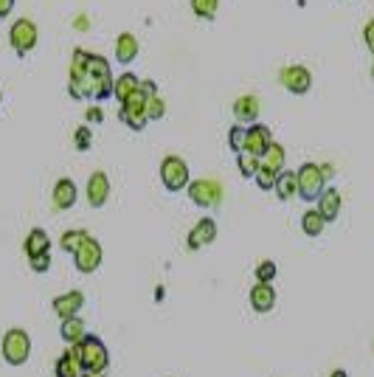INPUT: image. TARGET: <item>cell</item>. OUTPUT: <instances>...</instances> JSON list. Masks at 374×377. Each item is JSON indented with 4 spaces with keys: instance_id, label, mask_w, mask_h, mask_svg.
I'll list each match as a JSON object with an SVG mask.
<instances>
[{
    "instance_id": "obj_16",
    "label": "cell",
    "mask_w": 374,
    "mask_h": 377,
    "mask_svg": "<svg viewBox=\"0 0 374 377\" xmlns=\"http://www.w3.org/2000/svg\"><path fill=\"white\" fill-rule=\"evenodd\" d=\"M76 203V183L71 177H60L57 186H54V209L65 212Z\"/></svg>"
},
{
    "instance_id": "obj_30",
    "label": "cell",
    "mask_w": 374,
    "mask_h": 377,
    "mask_svg": "<svg viewBox=\"0 0 374 377\" xmlns=\"http://www.w3.org/2000/svg\"><path fill=\"white\" fill-rule=\"evenodd\" d=\"M90 141H93V132H90V127H88V124L76 127V132H74V146H76L79 152H88V149H90Z\"/></svg>"
},
{
    "instance_id": "obj_31",
    "label": "cell",
    "mask_w": 374,
    "mask_h": 377,
    "mask_svg": "<svg viewBox=\"0 0 374 377\" xmlns=\"http://www.w3.org/2000/svg\"><path fill=\"white\" fill-rule=\"evenodd\" d=\"M273 279H276V262H270V259L259 262L256 265V282L259 285H270Z\"/></svg>"
},
{
    "instance_id": "obj_9",
    "label": "cell",
    "mask_w": 374,
    "mask_h": 377,
    "mask_svg": "<svg viewBox=\"0 0 374 377\" xmlns=\"http://www.w3.org/2000/svg\"><path fill=\"white\" fill-rule=\"evenodd\" d=\"M270 144H273L270 130H268L265 124H251V127L245 130V146H242V152L262 158V155L268 152V146H270Z\"/></svg>"
},
{
    "instance_id": "obj_3",
    "label": "cell",
    "mask_w": 374,
    "mask_h": 377,
    "mask_svg": "<svg viewBox=\"0 0 374 377\" xmlns=\"http://www.w3.org/2000/svg\"><path fill=\"white\" fill-rule=\"evenodd\" d=\"M4 360L9 363V366H23L29 357H32V338H29V332L26 329H9L6 335H4Z\"/></svg>"
},
{
    "instance_id": "obj_12",
    "label": "cell",
    "mask_w": 374,
    "mask_h": 377,
    "mask_svg": "<svg viewBox=\"0 0 374 377\" xmlns=\"http://www.w3.org/2000/svg\"><path fill=\"white\" fill-rule=\"evenodd\" d=\"M110 198V177L104 172H93L88 180V203L93 209H102Z\"/></svg>"
},
{
    "instance_id": "obj_4",
    "label": "cell",
    "mask_w": 374,
    "mask_h": 377,
    "mask_svg": "<svg viewBox=\"0 0 374 377\" xmlns=\"http://www.w3.org/2000/svg\"><path fill=\"white\" fill-rule=\"evenodd\" d=\"M160 180H163V186L169 188V192H180V188H189V166H186V160L183 158H177V155H169V158H163V163H160Z\"/></svg>"
},
{
    "instance_id": "obj_37",
    "label": "cell",
    "mask_w": 374,
    "mask_h": 377,
    "mask_svg": "<svg viewBox=\"0 0 374 377\" xmlns=\"http://www.w3.org/2000/svg\"><path fill=\"white\" fill-rule=\"evenodd\" d=\"M141 96H144V99H152V96H158V90H155V82H149V79H146V82H141Z\"/></svg>"
},
{
    "instance_id": "obj_11",
    "label": "cell",
    "mask_w": 374,
    "mask_h": 377,
    "mask_svg": "<svg viewBox=\"0 0 374 377\" xmlns=\"http://www.w3.org/2000/svg\"><path fill=\"white\" fill-rule=\"evenodd\" d=\"M51 307H54V313H57L62 321L76 318V315L82 313V307H85V293H82V290H71V293H65V296H57V299L51 301Z\"/></svg>"
},
{
    "instance_id": "obj_26",
    "label": "cell",
    "mask_w": 374,
    "mask_h": 377,
    "mask_svg": "<svg viewBox=\"0 0 374 377\" xmlns=\"http://www.w3.org/2000/svg\"><path fill=\"white\" fill-rule=\"evenodd\" d=\"M88 237H90V234H88V231H82V228L65 231V234H62V240H60V248H62L65 254H76V251L82 248V242H85Z\"/></svg>"
},
{
    "instance_id": "obj_24",
    "label": "cell",
    "mask_w": 374,
    "mask_h": 377,
    "mask_svg": "<svg viewBox=\"0 0 374 377\" xmlns=\"http://www.w3.org/2000/svg\"><path fill=\"white\" fill-rule=\"evenodd\" d=\"M259 160H262V166H265V169H270L273 174H282V172H284L287 152H284V146H282V144H270V146H268V152H265Z\"/></svg>"
},
{
    "instance_id": "obj_17",
    "label": "cell",
    "mask_w": 374,
    "mask_h": 377,
    "mask_svg": "<svg viewBox=\"0 0 374 377\" xmlns=\"http://www.w3.org/2000/svg\"><path fill=\"white\" fill-rule=\"evenodd\" d=\"M251 307L256 310V313H270L273 307H276V290H273V285H254V290H251Z\"/></svg>"
},
{
    "instance_id": "obj_29",
    "label": "cell",
    "mask_w": 374,
    "mask_h": 377,
    "mask_svg": "<svg viewBox=\"0 0 374 377\" xmlns=\"http://www.w3.org/2000/svg\"><path fill=\"white\" fill-rule=\"evenodd\" d=\"M259 166H262V160H259L256 155H248V152H240V172H242L245 177H256Z\"/></svg>"
},
{
    "instance_id": "obj_19",
    "label": "cell",
    "mask_w": 374,
    "mask_h": 377,
    "mask_svg": "<svg viewBox=\"0 0 374 377\" xmlns=\"http://www.w3.org/2000/svg\"><path fill=\"white\" fill-rule=\"evenodd\" d=\"M138 90H141V79H138L135 74H121V76H116V82H113V96H116L121 104L130 102Z\"/></svg>"
},
{
    "instance_id": "obj_41",
    "label": "cell",
    "mask_w": 374,
    "mask_h": 377,
    "mask_svg": "<svg viewBox=\"0 0 374 377\" xmlns=\"http://www.w3.org/2000/svg\"><path fill=\"white\" fill-rule=\"evenodd\" d=\"M332 377H349V374H346L343 369H338V371H332Z\"/></svg>"
},
{
    "instance_id": "obj_34",
    "label": "cell",
    "mask_w": 374,
    "mask_h": 377,
    "mask_svg": "<svg viewBox=\"0 0 374 377\" xmlns=\"http://www.w3.org/2000/svg\"><path fill=\"white\" fill-rule=\"evenodd\" d=\"M245 130H248V127L237 124V127H231V132H228V141H231V149H237V155H240V152H242V146H245Z\"/></svg>"
},
{
    "instance_id": "obj_43",
    "label": "cell",
    "mask_w": 374,
    "mask_h": 377,
    "mask_svg": "<svg viewBox=\"0 0 374 377\" xmlns=\"http://www.w3.org/2000/svg\"><path fill=\"white\" fill-rule=\"evenodd\" d=\"M0 102H4V90H0Z\"/></svg>"
},
{
    "instance_id": "obj_39",
    "label": "cell",
    "mask_w": 374,
    "mask_h": 377,
    "mask_svg": "<svg viewBox=\"0 0 374 377\" xmlns=\"http://www.w3.org/2000/svg\"><path fill=\"white\" fill-rule=\"evenodd\" d=\"M88 118H90V121H102V118H104L102 107H90V110H88Z\"/></svg>"
},
{
    "instance_id": "obj_7",
    "label": "cell",
    "mask_w": 374,
    "mask_h": 377,
    "mask_svg": "<svg viewBox=\"0 0 374 377\" xmlns=\"http://www.w3.org/2000/svg\"><path fill=\"white\" fill-rule=\"evenodd\" d=\"M118 118H121L130 130H144V127L149 124V116H146V99L141 96V90H138L130 102H124V104H121Z\"/></svg>"
},
{
    "instance_id": "obj_25",
    "label": "cell",
    "mask_w": 374,
    "mask_h": 377,
    "mask_svg": "<svg viewBox=\"0 0 374 377\" xmlns=\"http://www.w3.org/2000/svg\"><path fill=\"white\" fill-rule=\"evenodd\" d=\"M324 226H326V220L321 217L318 209L304 212V217H301V231H304L307 237H321V234H324Z\"/></svg>"
},
{
    "instance_id": "obj_1",
    "label": "cell",
    "mask_w": 374,
    "mask_h": 377,
    "mask_svg": "<svg viewBox=\"0 0 374 377\" xmlns=\"http://www.w3.org/2000/svg\"><path fill=\"white\" fill-rule=\"evenodd\" d=\"M76 349H79V357H82L85 371H90V374H104V371L110 369V352H107V346H104L102 338L88 335L82 343H76Z\"/></svg>"
},
{
    "instance_id": "obj_22",
    "label": "cell",
    "mask_w": 374,
    "mask_h": 377,
    "mask_svg": "<svg viewBox=\"0 0 374 377\" xmlns=\"http://www.w3.org/2000/svg\"><path fill=\"white\" fill-rule=\"evenodd\" d=\"M273 192L279 195V200H290V198H298V177L296 172H282L276 177V186H273Z\"/></svg>"
},
{
    "instance_id": "obj_10",
    "label": "cell",
    "mask_w": 374,
    "mask_h": 377,
    "mask_svg": "<svg viewBox=\"0 0 374 377\" xmlns=\"http://www.w3.org/2000/svg\"><path fill=\"white\" fill-rule=\"evenodd\" d=\"M282 85L296 93V96H304L310 88H312V74L304 68V65H290L282 71Z\"/></svg>"
},
{
    "instance_id": "obj_38",
    "label": "cell",
    "mask_w": 374,
    "mask_h": 377,
    "mask_svg": "<svg viewBox=\"0 0 374 377\" xmlns=\"http://www.w3.org/2000/svg\"><path fill=\"white\" fill-rule=\"evenodd\" d=\"M12 9H15V0H0V20L9 18V15H12Z\"/></svg>"
},
{
    "instance_id": "obj_18",
    "label": "cell",
    "mask_w": 374,
    "mask_h": 377,
    "mask_svg": "<svg viewBox=\"0 0 374 377\" xmlns=\"http://www.w3.org/2000/svg\"><path fill=\"white\" fill-rule=\"evenodd\" d=\"M340 192L338 188H324V195L318 198V212H321V217L326 220V223H332V220H338V214H340Z\"/></svg>"
},
{
    "instance_id": "obj_8",
    "label": "cell",
    "mask_w": 374,
    "mask_h": 377,
    "mask_svg": "<svg viewBox=\"0 0 374 377\" xmlns=\"http://www.w3.org/2000/svg\"><path fill=\"white\" fill-rule=\"evenodd\" d=\"M74 262H76V270H79V273H93V270H99V265H102V245H99V240L88 237V240L82 242V248L74 254Z\"/></svg>"
},
{
    "instance_id": "obj_20",
    "label": "cell",
    "mask_w": 374,
    "mask_h": 377,
    "mask_svg": "<svg viewBox=\"0 0 374 377\" xmlns=\"http://www.w3.org/2000/svg\"><path fill=\"white\" fill-rule=\"evenodd\" d=\"M60 335H62V341H65V343L76 346V343H82V341L88 338V324H85L79 315H76V318H68V321H62Z\"/></svg>"
},
{
    "instance_id": "obj_36",
    "label": "cell",
    "mask_w": 374,
    "mask_h": 377,
    "mask_svg": "<svg viewBox=\"0 0 374 377\" xmlns=\"http://www.w3.org/2000/svg\"><path fill=\"white\" fill-rule=\"evenodd\" d=\"M363 40H366V46L374 51V18L366 23V29H363Z\"/></svg>"
},
{
    "instance_id": "obj_21",
    "label": "cell",
    "mask_w": 374,
    "mask_h": 377,
    "mask_svg": "<svg viewBox=\"0 0 374 377\" xmlns=\"http://www.w3.org/2000/svg\"><path fill=\"white\" fill-rule=\"evenodd\" d=\"M135 57H138V40H135V34H130V32L118 34V40H116V60L124 62V65H130Z\"/></svg>"
},
{
    "instance_id": "obj_28",
    "label": "cell",
    "mask_w": 374,
    "mask_h": 377,
    "mask_svg": "<svg viewBox=\"0 0 374 377\" xmlns=\"http://www.w3.org/2000/svg\"><path fill=\"white\" fill-rule=\"evenodd\" d=\"M192 9H195L198 18L212 20L217 15V9H220V0H192Z\"/></svg>"
},
{
    "instance_id": "obj_2",
    "label": "cell",
    "mask_w": 374,
    "mask_h": 377,
    "mask_svg": "<svg viewBox=\"0 0 374 377\" xmlns=\"http://www.w3.org/2000/svg\"><path fill=\"white\" fill-rule=\"evenodd\" d=\"M296 177H298V198H301V200L312 203V200H318V198L324 195L326 177H324V172H321V163H304V166L296 172Z\"/></svg>"
},
{
    "instance_id": "obj_42",
    "label": "cell",
    "mask_w": 374,
    "mask_h": 377,
    "mask_svg": "<svg viewBox=\"0 0 374 377\" xmlns=\"http://www.w3.org/2000/svg\"><path fill=\"white\" fill-rule=\"evenodd\" d=\"M82 377H99V374H90V371H88V374H82Z\"/></svg>"
},
{
    "instance_id": "obj_6",
    "label": "cell",
    "mask_w": 374,
    "mask_h": 377,
    "mask_svg": "<svg viewBox=\"0 0 374 377\" xmlns=\"http://www.w3.org/2000/svg\"><path fill=\"white\" fill-rule=\"evenodd\" d=\"M37 26L32 23V20H26V18H20V20H15L12 23V29H9V43H12V48L23 57V54H29L34 46H37Z\"/></svg>"
},
{
    "instance_id": "obj_32",
    "label": "cell",
    "mask_w": 374,
    "mask_h": 377,
    "mask_svg": "<svg viewBox=\"0 0 374 377\" xmlns=\"http://www.w3.org/2000/svg\"><path fill=\"white\" fill-rule=\"evenodd\" d=\"M146 116H149V121H160V118L166 116V104H163L160 96L146 99Z\"/></svg>"
},
{
    "instance_id": "obj_27",
    "label": "cell",
    "mask_w": 374,
    "mask_h": 377,
    "mask_svg": "<svg viewBox=\"0 0 374 377\" xmlns=\"http://www.w3.org/2000/svg\"><path fill=\"white\" fill-rule=\"evenodd\" d=\"M88 74H90L93 79L113 76V74H110V62H107L104 57H99V54H90V60H88Z\"/></svg>"
},
{
    "instance_id": "obj_33",
    "label": "cell",
    "mask_w": 374,
    "mask_h": 377,
    "mask_svg": "<svg viewBox=\"0 0 374 377\" xmlns=\"http://www.w3.org/2000/svg\"><path fill=\"white\" fill-rule=\"evenodd\" d=\"M276 177H279V174H273L270 169L259 166V172H256V177H254V180H256V186H259V188H265V192H268V188H273V186H276Z\"/></svg>"
},
{
    "instance_id": "obj_23",
    "label": "cell",
    "mask_w": 374,
    "mask_h": 377,
    "mask_svg": "<svg viewBox=\"0 0 374 377\" xmlns=\"http://www.w3.org/2000/svg\"><path fill=\"white\" fill-rule=\"evenodd\" d=\"M26 254H29V259L32 256H43V254H48V248H51V240H48V234L43 231V228H32L29 231V237H26Z\"/></svg>"
},
{
    "instance_id": "obj_44",
    "label": "cell",
    "mask_w": 374,
    "mask_h": 377,
    "mask_svg": "<svg viewBox=\"0 0 374 377\" xmlns=\"http://www.w3.org/2000/svg\"><path fill=\"white\" fill-rule=\"evenodd\" d=\"M371 76H374V71H371Z\"/></svg>"
},
{
    "instance_id": "obj_13",
    "label": "cell",
    "mask_w": 374,
    "mask_h": 377,
    "mask_svg": "<svg viewBox=\"0 0 374 377\" xmlns=\"http://www.w3.org/2000/svg\"><path fill=\"white\" fill-rule=\"evenodd\" d=\"M82 374H88V371H85V366H82V357H79V349H76V346H71L62 357H57V363H54V377H82Z\"/></svg>"
},
{
    "instance_id": "obj_14",
    "label": "cell",
    "mask_w": 374,
    "mask_h": 377,
    "mask_svg": "<svg viewBox=\"0 0 374 377\" xmlns=\"http://www.w3.org/2000/svg\"><path fill=\"white\" fill-rule=\"evenodd\" d=\"M217 240V223L212 220V217H203L192 231H189V242H186V245H189L192 251H200L203 245H212Z\"/></svg>"
},
{
    "instance_id": "obj_35",
    "label": "cell",
    "mask_w": 374,
    "mask_h": 377,
    "mask_svg": "<svg viewBox=\"0 0 374 377\" xmlns=\"http://www.w3.org/2000/svg\"><path fill=\"white\" fill-rule=\"evenodd\" d=\"M29 265H32L34 273H46V270L51 268V256H48V254H43V256H32Z\"/></svg>"
},
{
    "instance_id": "obj_5",
    "label": "cell",
    "mask_w": 374,
    "mask_h": 377,
    "mask_svg": "<svg viewBox=\"0 0 374 377\" xmlns=\"http://www.w3.org/2000/svg\"><path fill=\"white\" fill-rule=\"evenodd\" d=\"M189 198L200 209H217L223 203V186L217 180H195L189 183Z\"/></svg>"
},
{
    "instance_id": "obj_40",
    "label": "cell",
    "mask_w": 374,
    "mask_h": 377,
    "mask_svg": "<svg viewBox=\"0 0 374 377\" xmlns=\"http://www.w3.org/2000/svg\"><path fill=\"white\" fill-rule=\"evenodd\" d=\"M321 172H324V177L329 180V177L335 174V166H332V163H321Z\"/></svg>"
},
{
    "instance_id": "obj_15",
    "label": "cell",
    "mask_w": 374,
    "mask_h": 377,
    "mask_svg": "<svg viewBox=\"0 0 374 377\" xmlns=\"http://www.w3.org/2000/svg\"><path fill=\"white\" fill-rule=\"evenodd\" d=\"M259 110H262V104H259V99H256V96H242V99H237V102H234V116H237V121H240L242 127L256 124Z\"/></svg>"
}]
</instances>
